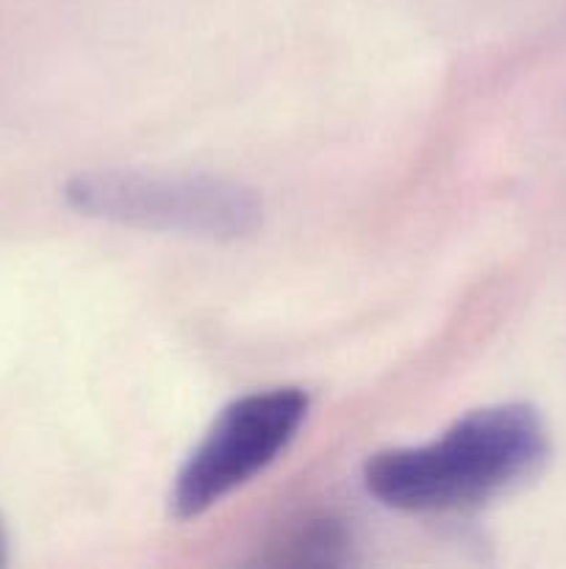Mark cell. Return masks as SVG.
<instances>
[{
  "instance_id": "1",
  "label": "cell",
  "mask_w": 566,
  "mask_h": 569,
  "mask_svg": "<svg viewBox=\"0 0 566 569\" xmlns=\"http://www.w3.org/2000/svg\"><path fill=\"white\" fill-rule=\"evenodd\" d=\"M549 439L527 403L469 411L433 442L377 453L364 467L366 492L411 515H438L486 503L536 476Z\"/></svg>"
},
{
  "instance_id": "2",
  "label": "cell",
  "mask_w": 566,
  "mask_h": 569,
  "mask_svg": "<svg viewBox=\"0 0 566 569\" xmlns=\"http://www.w3.org/2000/svg\"><path fill=\"white\" fill-rule=\"evenodd\" d=\"M64 198L72 209L98 220L203 239H244L264 220L255 189L211 176L81 172L67 183Z\"/></svg>"
},
{
  "instance_id": "3",
  "label": "cell",
  "mask_w": 566,
  "mask_h": 569,
  "mask_svg": "<svg viewBox=\"0 0 566 569\" xmlns=\"http://www.w3.org/2000/svg\"><path fill=\"white\" fill-rule=\"evenodd\" d=\"M309 406L303 389L277 387L244 395L222 409L178 472L170 498L178 520L205 515L264 472L297 437Z\"/></svg>"
},
{
  "instance_id": "4",
  "label": "cell",
  "mask_w": 566,
  "mask_h": 569,
  "mask_svg": "<svg viewBox=\"0 0 566 569\" xmlns=\"http://www.w3.org/2000/svg\"><path fill=\"white\" fill-rule=\"evenodd\" d=\"M347 548V539H344V531L331 520L311 522L305 526V531H300L294 537L292 548L294 561H305V565H336L342 561V550Z\"/></svg>"
},
{
  "instance_id": "5",
  "label": "cell",
  "mask_w": 566,
  "mask_h": 569,
  "mask_svg": "<svg viewBox=\"0 0 566 569\" xmlns=\"http://www.w3.org/2000/svg\"><path fill=\"white\" fill-rule=\"evenodd\" d=\"M6 553H9V539H6V528H3V520H0V567L6 565Z\"/></svg>"
}]
</instances>
